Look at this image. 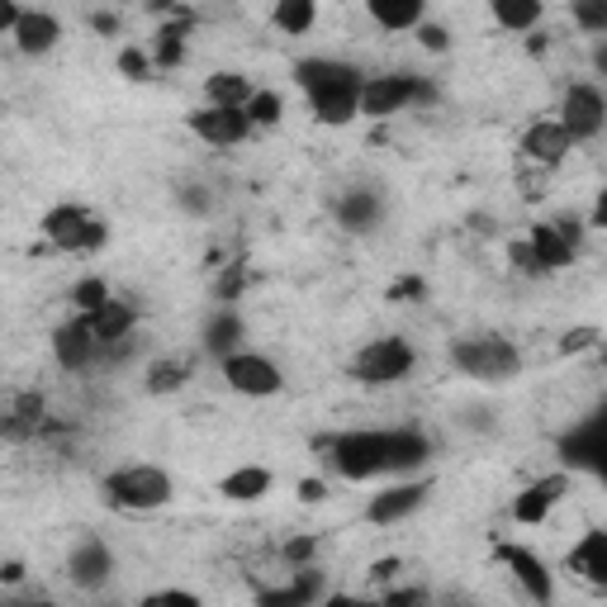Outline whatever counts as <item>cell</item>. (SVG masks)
<instances>
[{
    "label": "cell",
    "mask_w": 607,
    "mask_h": 607,
    "mask_svg": "<svg viewBox=\"0 0 607 607\" xmlns=\"http://www.w3.org/2000/svg\"><path fill=\"white\" fill-rule=\"evenodd\" d=\"M299 85L313 100V114L323 124H346L356 119V100H360V77L342 62H323V57H309L299 62Z\"/></svg>",
    "instance_id": "6da1fadb"
},
{
    "label": "cell",
    "mask_w": 607,
    "mask_h": 607,
    "mask_svg": "<svg viewBox=\"0 0 607 607\" xmlns=\"http://www.w3.org/2000/svg\"><path fill=\"white\" fill-rule=\"evenodd\" d=\"M332 470L342 480H370V474L389 470V442L385 432H346L332 442Z\"/></svg>",
    "instance_id": "7a4b0ae2"
},
{
    "label": "cell",
    "mask_w": 607,
    "mask_h": 607,
    "mask_svg": "<svg viewBox=\"0 0 607 607\" xmlns=\"http://www.w3.org/2000/svg\"><path fill=\"white\" fill-rule=\"evenodd\" d=\"M110 499L119 503V508L148 513V508H162V503L171 499V480H167V470L134 466V470L110 474Z\"/></svg>",
    "instance_id": "3957f363"
},
{
    "label": "cell",
    "mask_w": 607,
    "mask_h": 607,
    "mask_svg": "<svg viewBox=\"0 0 607 607\" xmlns=\"http://www.w3.org/2000/svg\"><path fill=\"white\" fill-rule=\"evenodd\" d=\"M456 366L474 375V380H508V375L517 370V352L503 337H470L456 346Z\"/></svg>",
    "instance_id": "277c9868"
},
{
    "label": "cell",
    "mask_w": 607,
    "mask_h": 607,
    "mask_svg": "<svg viewBox=\"0 0 607 607\" xmlns=\"http://www.w3.org/2000/svg\"><path fill=\"white\" fill-rule=\"evenodd\" d=\"M43 233H48L53 248H67V252H85V248H100V242H105V228H100L91 214L77 209V205L48 209V219H43Z\"/></svg>",
    "instance_id": "5b68a950"
},
{
    "label": "cell",
    "mask_w": 607,
    "mask_h": 607,
    "mask_svg": "<svg viewBox=\"0 0 607 607\" xmlns=\"http://www.w3.org/2000/svg\"><path fill=\"white\" fill-rule=\"evenodd\" d=\"M409 366H413L409 342L385 337V342H370L366 352H360V360H356V380H366V385H394L399 375H409Z\"/></svg>",
    "instance_id": "8992f818"
},
{
    "label": "cell",
    "mask_w": 607,
    "mask_h": 607,
    "mask_svg": "<svg viewBox=\"0 0 607 607\" xmlns=\"http://www.w3.org/2000/svg\"><path fill=\"white\" fill-rule=\"evenodd\" d=\"M409 100H417V81L413 77H375V81H360L356 114L385 119V114H394V110L409 105Z\"/></svg>",
    "instance_id": "52a82bcc"
},
{
    "label": "cell",
    "mask_w": 607,
    "mask_h": 607,
    "mask_svg": "<svg viewBox=\"0 0 607 607\" xmlns=\"http://www.w3.org/2000/svg\"><path fill=\"white\" fill-rule=\"evenodd\" d=\"M224 375H228V385L238 389V394H276L280 389V370L271 366L266 356H224Z\"/></svg>",
    "instance_id": "ba28073f"
},
{
    "label": "cell",
    "mask_w": 607,
    "mask_h": 607,
    "mask_svg": "<svg viewBox=\"0 0 607 607\" xmlns=\"http://www.w3.org/2000/svg\"><path fill=\"white\" fill-rule=\"evenodd\" d=\"M191 128L205 142H214V148H233V142L248 138V114L242 110H219V105H209V110H195L191 114Z\"/></svg>",
    "instance_id": "9c48e42d"
},
{
    "label": "cell",
    "mask_w": 607,
    "mask_h": 607,
    "mask_svg": "<svg viewBox=\"0 0 607 607\" xmlns=\"http://www.w3.org/2000/svg\"><path fill=\"white\" fill-rule=\"evenodd\" d=\"M603 95H598V85H570L565 91V134L570 138H594L598 128H603Z\"/></svg>",
    "instance_id": "30bf717a"
},
{
    "label": "cell",
    "mask_w": 607,
    "mask_h": 607,
    "mask_svg": "<svg viewBox=\"0 0 607 607\" xmlns=\"http://www.w3.org/2000/svg\"><path fill=\"white\" fill-rule=\"evenodd\" d=\"M527 248H531V256H537L541 271H560V266H570V256H574V233L560 228V224H537Z\"/></svg>",
    "instance_id": "8fae6325"
},
{
    "label": "cell",
    "mask_w": 607,
    "mask_h": 607,
    "mask_svg": "<svg viewBox=\"0 0 607 607\" xmlns=\"http://www.w3.org/2000/svg\"><path fill=\"white\" fill-rule=\"evenodd\" d=\"M570 148H574V138L565 134V124H531L523 134V152L531 157V162H541V167L565 162Z\"/></svg>",
    "instance_id": "7c38bea8"
},
{
    "label": "cell",
    "mask_w": 607,
    "mask_h": 607,
    "mask_svg": "<svg viewBox=\"0 0 607 607\" xmlns=\"http://www.w3.org/2000/svg\"><path fill=\"white\" fill-rule=\"evenodd\" d=\"M503 565H513V574H517V584L527 588L537 603H551V574H546V565L531 551H523V546H503Z\"/></svg>",
    "instance_id": "4fadbf2b"
},
{
    "label": "cell",
    "mask_w": 607,
    "mask_h": 607,
    "mask_svg": "<svg viewBox=\"0 0 607 607\" xmlns=\"http://www.w3.org/2000/svg\"><path fill=\"white\" fill-rule=\"evenodd\" d=\"M423 494H427V489L423 484H399V489H385V494L380 499H370V508H366V517H370V523H399V517H409L413 508H417V503H423Z\"/></svg>",
    "instance_id": "5bb4252c"
},
{
    "label": "cell",
    "mask_w": 607,
    "mask_h": 607,
    "mask_svg": "<svg viewBox=\"0 0 607 607\" xmlns=\"http://www.w3.org/2000/svg\"><path fill=\"white\" fill-rule=\"evenodd\" d=\"M560 494H565V480H560V474H551V480H537L527 494H517L513 517H517V523H541V517L560 503Z\"/></svg>",
    "instance_id": "9a60e30c"
},
{
    "label": "cell",
    "mask_w": 607,
    "mask_h": 607,
    "mask_svg": "<svg viewBox=\"0 0 607 607\" xmlns=\"http://www.w3.org/2000/svg\"><path fill=\"white\" fill-rule=\"evenodd\" d=\"M85 328H91L95 346L100 342H124L128 328H134V309H128V304H119V299H110V304H100V309L85 318Z\"/></svg>",
    "instance_id": "2e32d148"
},
{
    "label": "cell",
    "mask_w": 607,
    "mask_h": 607,
    "mask_svg": "<svg viewBox=\"0 0 607 607\" xmlns=\"http://www.w3.org/2000/svg\"><path fill=\"white\" fill-rule=\"evenodd\" d=\"M57 20L53 14H38V10H20V20H14V38H20L24 53H48L57 43Z\"/></svg>",
    "instance_id": "e0dca14e"
},
{
    "label": "cell",
    "mask_w": 607,
    "mask_h": 607,
    "mask_svg": "<svg viewBox=\"0 0 607 607\" xmlns=\"http://www.w3.org/2000/svg\"><path fill=\"white\" fill-rule=\"evenodd\" d=\"M53 352H57V360H62L67 370H81L85 360H91V352H95L91 328H85V323H67V328H57Z\"/></svg>",
    "instance_id": "ac0fdd59"
},
{
    "label": "cell",
    "mask_w": 607,
    "mask_h": 607,
    "mask_svg": "<svg viewBox=\"0 0 607 607\" xmlns=\"http://www.w3.org/2000/svg\"><path fill=\"white\" fill-rule=\"evenodd\" d=\"M570 570L584 574V580H594V584L607 580V537H603V531H588V537L574 546V551H570Z\"/></svg>",
    "instance_id": "d6986e66"
},
{
    "label": "cell",
    "mask_w": 607,
    "mask_h": 607,
    "mask_svg": "<svg viewBox=\"0 0 607 607\" xmlns=\"http://www.w3.org/2000/svg\"><path fill=\"white\" fill-rule=\"evenodd\" d=\"M71 580L85 584V588L105 584L110 580V551H105V546H100V541L77 546V556H71Z\"/></svg>",
    "instance_id": "ffe728a7"
},
{
    "label": "cell",
    "mask_w": 607,
    "mask_h": 607,
    "mask_svg": "<svg viewBox=\"0 0 607 607\" xmlns=\"http://www.w3.org/2000/svg\"><path fill=\"white\" fill-rule=\"evenodd\" d=\"M224 499H233V503H252V499H262V494H271V470H262V466H242V470H233V474H224Z\"/></svg>",
    "instance_id": "44dd1931"
},
{
    "label": "cell",
    "mask_w": 607,
    "mask_h": 607,
    "mask_svg": "<svg viewBox=\"0 0 607 607\" xmlns=\"http://www.w3.org/2000/svg\"><path fill=\"white\" fill-rule=\"evenodd\" d=\"M370 20L380 28H417L423 24V0H370Z\"/></svg>",
    "instance_id": "7402d4cb"
},
{
    "label": "cell",
    "mask_w": 607,
    "mask_h": 607,
    "mask_svg": "<svg viewBox=\"0 0 607 607\" xmlns=\"http://www.w3.org/2000/svg\"><path fill=\"white\" fill-rule=\"evenodd\" d=\"M205 91L219 110H242L252 100V85H248V77H238V71H214L205 81Z\"/></svg>",
    "instance_id": "603a6c76"
},
{
    "label": "cell",
    "mask_w": 607,
    "mask_h": 607,
    "mask_svg": "<svg viewBox=\"0 0 607 607\" xmlns=\"http://www.w3.org/2000/svg\"><path fill=\"white\" fill-rule=\"evenodd\" d=\"M389 442V470H413L427 460V442L417 432H385Z\"/></svg>",
    "instance_id": "cb8c5ba5"
},
{
    "label": "cell",
    "mask_w": 607,
    "mask_h": 607,
    "mask_svg": "<svg viewBox=\"0 0 607 607\" xmlns=\"http://www.w3.org/2000/svg\"><path fill=\"white\" fill-rule=\"evenodd\" d=\"M313 0H280L276 10H271V20H276V28H285V34H309L313 28Z\"/></svg>",
    "instance_id": "d4e9b609"
},
{
    "label": "cell",
    "mask_w": 607,
    "mask_h": 607,
    "mask_svg": "<svg viewBox=\"0 0 607 607\" xmlns=\"http://www.w3.org/2000/svg\"><path fill=\"white\" fill-rule=\"evenodd\" d=\"M309 598H313V574L309 580H295L290 588H262L256 607H309Z\"/></svg>",
    "instance_id": "484cf974"
},
{
    "label": "cell",
    "mask_w": 607,
    "mask_h": 607,
    "mask_svg": "<svg viewBox=\"0 0 607 607\" xmlns=\"http://www.w3.org/2000/svg\"><path fill=\"white\" fill-rule=\"evenodd\" d=\"M494 20L503 24V28H531L541 20V5L537 0H499L494 5Z\"/></svg>",
    "instance_id": "4316f807"
},
{
    "label": "cell",
    "mask_w": 607,
    "mask_h": 607,
    "mask_svg": "<svg viewBox=\"0 0 607 607\" xmlns=\"http://www.w3.org/2000/svg\"><path fill=\"white\" fill-rule=\"evenodd\" d=\"M565 456H574V460H580V466H588V470H598V456H603V432H598V423L584 427L574 442H565Z\"/></svg>",
    "instance_id": "83f0119b"
},
{
    "label": "cell",
    "mask_w": 607,
    "mask_h": 607,
    "mask_svg": "<svg viewBox=\"0 0 607 607\" xmlns=\"http://www.w3.org/2000/svg\"><path fill=\"white\" fill-rule=\"evenodd\" d=\"M375 214H380V205H375V195H366V191H356V195L342 199V224L346 228H366Z\"/></svg>",
    "instance_id": "f1b7e54d"
},
{
    "label": "cell",
    "mask_w": 607,
    "mask_h": 607,
    "mask_svg": "<svg viewBox=\"0 0 607 607\" xmlns=\"http://www.w3.org/2000/svg\"><path fill=\"white\" fill-rule=\"evenodd\" d=\"M242 114H248V124H280V95L276 91L252 95L248 105H242Z\"/></svg>",
    "instance_id": "f546056e"
},
{
    "label": "cell",
    "mask_w": 607,
    "mask_h": 607,
    "mask_svg": "<svg viewBox=\"0 0 607 607\" xmlns=\"http://www.w3.org/2000/svg\"><path fill=\"white\" fill-rule=\"evenodd\" d=\"M71 304H77L81 313H95L100 304H110V290H105V280H81L77 290H71Z\"/></svg>",
    "instance_id": "4dcf8cb0"
},
{
    "label": "cell",
    "mask_w": 607,
    "mask_h": 607,
    "mask_svg": "<svg viewBox=\"0 0 607 607\" xmlns=\"http://www.w3.org/2000/svg\"><path fill=\"white\" fill-rule=\"evenodd\" d=\"M238 318L233 313H219V318H214V323H209V346H214V352H228V346H233L238 342Z\"/></svg>",
    "instance_id": "1f68e13d"
},
{
    "label": "cell",
    "mask_w": 607,
    "mask_h": 607,
    "mask_svg": "<svg viewBox=\"0 0 607 607\" xmlns=\"http://www.w3.org/2000/svg\"><path fill=\"white\" fill-rule=\"evenodd\" d=\"M138 607H199L195 594H181V588H162V594H148Z\"/></svg>",
    "instance_id": "d6a6232c"
},
{
    "label": "cell",
    "mask_w": 607,
    "mask_h": 607,
    "mask_svg": "<svg viewBox=\"0 0 607 607\" xmlns=\"http://www.w3.org/2000/svg\"><path fill=\"white\" fill-rule=\"evenodd\" d=\"M157 62H162V67H176V62H181V34H176V28H167V34H162Z\"/></svg>",
    "instance_id": "836d02e7"
},
{
    "label": "cell",
    "mask_w": 607,
    "mask_h": 607,
    "mask_svg": "<svg viewBox=\"0 0 607 607\" xmlns=\"http://www.w3.org/2000/svg\"><path fill=\"white\" fill-rule=\"evenodd\" d=\"M181 375H185V366H157V370L148 375V385H152V389H171V385H181Z\"/></svg>",
    "instance_id": "e575fe53"
},
{
    "label": "cell",
    "mask_w": 607,
    "mask_h": 607,
    "mask_svg": "<svg viewBox=\"0 0 607 607\" xmlns=\"http://www.w3.org/2000/svg\"><path fill=\"white\" fill-rule=\"evenodd\" d=\"M119 67H124V77H134V81H142V77H148V57H142V53H134V48H128V53L119 57Z\"/></svg>",
    "instance_id": "d590c367"
},
{
    "label": "cell",
    "mask_w": 607,
    "mask_h": 607,
    "mask_svg": "<svg viewBox=\"0 0 607 607\" xmlns=\"http://www.w3.org/2000/svg\"><path fill=\"white\" fill-rule=\"evenodd\" d=\"M380 607H423V594H417V588H399V594H389Z\"/></svg>",
    "instance_id": "8d00e7d4"
},
{
    "label": "cell",
    "mask_w": 607,
    "mask_h": 607,
    "mask_svg": "<svg viewBox=\"0 0 607 607\" xmlns=\"http://www.w3.org/2000/svg\"><path fill=\"white\" fill-rule=\"evenodd\" d=\"M423 48L442 53V48H446V28H437V24H423Z\"/></svg>",
    "instance_id": "74e56055"
},
{
    "label": "cell",
    "mask_w": 607,
    "mask_h": 607,
    "mask_svg": "<svg viewBox=\"0 0 607 607\" xmlns=\"http://www.w3.org/2000/svg\"><path fill=\"white\" fill-rule=\"evenodd\" d=\"M580 20H584L588 28H607V10H603V5H580Z\"/></svg>",
    "instance_id": "f35d334b"
},
{
    "label": "cell",
    "mask_w": 607,
    "mask_h": 607,
    "mask_svg": "<svg viewBox=\"0 0 607 607\" xmlns=\"http://www.w3.org/2000/svg\"><path fill=\"white\" fill-rule=\"evenodd\" d=\"M513 262H517V271H541V266H537V256H531V248H527V242H517V248H513Z\"/></svg>",
    "instance_id": "ab89813d"
},
{
    "label": "cell",
    "mask_w": 607,
    "mask_h": 607,
    "mask_svg": "<svg viewBox=\"0 0 607 607\" xmlns=\"http://www.w3.org/2000/svg\"><path fill=\"white\" fill-rule=\"evenodd\" d=\"M323 607H380V603H370V598H346V594H342V598H328Z\"/></svg>",
    "instance_id": "60d3db41"
},
{
    "label": "cell",
    "mask_w": 607,
    "mask_h": 607,
    "mask_svg": "<svg viewBox=\"0 0 607 607\" xmlns=\"http://www.w3.org/2000/svg\"><path fill=\"white\" fill-rule=\"evenodd\" d=\"M309 551H313V541H290V546H285V556H290V560H309Z\"/></svg>",
    "instance_id": "b9f144b4"
},
{
    "label": "cell",
    "mask_w": 607,
    "mask_h": 607,
    "mask_svg": "<svg viewBox=\"0 0 607 607\" xmlns=\"http://www.w3.org/2000/svg\"><path fill=\"white\" fill-rule=\"evenodd\" d=\"M588 342H594V332H574V337H565V352H584Z\"/></svg>",
    "instance_id": "7bdbcfd3"
},
{
    "label": "cell",
    "mask_w": 607,
    "mask_h": 607,
    "mask_svg": "<svg viewBox=\"0 0 607 607\" xmlns=\"http://www.w3.org/2000/svg\"><path fill=\"white\" fill-rule=\"evenodd\" d=\"M299 494L309 499V503H318V499H323V484H318V480H304V484H299Z\"/></svg>",
    "instance_id": "ee69618b"
},
{
    "label": "cell",
    "mask_w": 607,
    "mask_h": 607,
    "mask_svg": "<svg viewBox=\"0 0 607 607\" xmlns=\"http://www.w3.org/2000/svg\"><path fill=\"white\" fill-rule=\"evenodd\" d=\"M14 20H20V10H14V5H5V0H0V28H14Z\"/></svg>",
    "instance_id": "f6af8a7d"
},
{
    "label": "cell",
    "mask_w": 607,
    "mask_h": 607,
    "mask_svg": "<svg viewBox=\"0 0 607 607\" xmlns=\"http://www.w3.org/2000/svg\"><path fill=\"white\" fill-rule=\"evenodd\" d=\"M20 574H24V565H14V560H10V565H0V580H5V584H14Z\"/></svg>",
    "instance_id": "bcb514c9"
},
{
    "label": "cell",
    "mask_w": 607,
    "mask_h": 607,
    "mask_svg": "<svg viewBox=\"0 0 607 607\" xmlns=\"http://www.w3.org/2000/svg\"><path fill=\"white\" fill-rule=\"evenodd\" d=\"M28 607H53V603H28Z\"/></svg>",
    "instance_id": "7dc6e473"
}]
</instances>
